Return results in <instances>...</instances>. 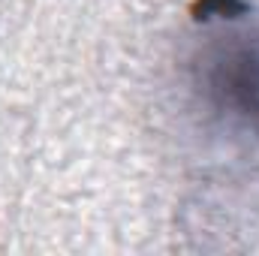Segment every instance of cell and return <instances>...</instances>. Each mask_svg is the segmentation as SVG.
Returning <instances> with one entry per match:
<instances>
[{
	"label": "cell",
	"instance_id": "6da1fadb",
	"mask_svg": "<svg viewBox=\"0 0 259 256\" xmlns=\"http://www.w3.org/2000/svg\"><path fill=\"white\" fill-rule=\"evenodd\" d=\"M211 94L229 115L259 130V33H238L208 64Z\"/></svg>",
	"mask_w": 259,
	"mask_h": 256
}]
</instances>
